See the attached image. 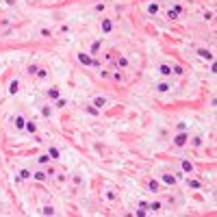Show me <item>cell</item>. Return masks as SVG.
<instances>
[{"label": "cell", "mask_w": 217, "mask_h": 217, "mask_svg": "<svg viewBox=\"0 0 217 217\" xmlns=\"http://www.w3.org/2000/svg\"><path fill=\"white\" fill-rule=\"evenodd\" d=\"M18 89H20V80H13L9 85V93H18Z\"/></svg>", "instance_id": "obj_7"}, {"label": "cell", "mask_w": 217, "mask_h": 217, "mask_svg": "<svg viewBox=\"0 0 217 217\" xmlns=\"http://www.w3.org/2000/svg\"><path fill=\"white\" fill-rule=\"evenodd\" d=\"M169 87H171V85H169V83H159V85H157V89H159V91H161V93H165V91H169Z\"/></svg>", "instance_id": "obj_8"}, {"label": "cell", "mask_w": 217, "mask_h": 217, "mask_svg": "<svg viewBox=\"0 0 217 217\" xmlns=\"http://www.w3.org/2000/svg\"><path fill=\"white\" fill-rule=\"evenodd\" d=\"M189 187H191V189H200V182L198 180H189Z\"/></svg>", "instance_id": "obj_21"}, {"label": "cell", "mask_w": 217, "mask_h": 217, "mask_svg": "<svg viewBox=\"0 0 217 217\" xmlns=\"http://www.w3.org/2000/svg\"><path fill=\"white\" fill-rule=\"evenodd\" d=\"M148 206L152 208V211H159L161 208V202H152V204H148Z\"/></svg>", "instance_id": "obj_22"}, {"label": "cell", "mask_w": 217, "mask_h": 217, "mask_svg": "<svg viewBox=\"0 0 217 217\" xmlns=\"http://www.w3.org/2000/svg\"><path fill=\"white\" fill-rule=\"evenodd\" d=\"M111 26H113V24H111V20L104 18L102 20V33H111Z\"/></svg>", "instance_id": "obj_6"}, {"label": "cell", "mask_w": 217, "mask_h": 217, "mask_svg": "<svg viewBox=\"0 0 217 217\" xmlns=\"http://www.w3.org/2000/svg\"><path fill=\"white\" fill-rule=\"evenodd\" d=\"M107 102H109V100L107 98H104V96H98V98H93V107H96V109H104V107H107Z\"/></svg>", "instance_id": "obj_1"}, {"label": "cell", "mask_w": 217, "mask_h": 217, "mask_svg": "<svg viewBox=\"0 0 217 217\" xmlns=\"http://www.w3.org/2000/svg\"><path fill=\"white\" fill-rule=\"evenodd\" d=\"M35 178L37 180H46V171H35Z\"/></svg>", "instance_id": "obj_19"}, {"label": "cell", "mask_w": 217, "mask_h": 217, "mask_svg": "<svg viewBox=\"0 0 217 217\" xmlns=\"http://www.w3.org/2000/svg\"><path fill=\"white\" fill-rule=\"evenodd\" d=\"M163 180L167 182V185H176V176H169V174H165V176H163Z\"/></svg>", "instance_id": "obj_14"}, {"label": "cell", "mask_w": 217, "mask_h": 217, "mask_svg": "<svg viewBox=\"0 0 217 217\" xmlns=\"http://www.w3.org/2000/svg\"><path fill=\"white\" fill-rule=\"evenodd\" d=\"M48 159H50L48 154H41V157H39V163H48Z\"/></svg>", "instance_id": "obj_27"}, {"label": "cell", "mask_w": 217, "mask_h": 217, "mask_svg": "<svg viewBox=\"0 0 217 217\" xmlns=\"http://www.w3.org/2000/svg\"><path fill=\"white\" fill-rule=\"evenodd\" d=\"M182 171H193V165H191V161H182Z\"/></svg>", "instance_id": "obj_13"}, {"label": "cell", "mask_w": 217, "mask_h": 217, "mask_svg": "<svg viewBox=\"0 0 217 217\" xmlns=\"http://www.w3.org/2000/svg\"><path fill=\"white\" fill-rule=\"evenodd\" d=\"M52 33H50V28H41V37H50Z\"/></svg>", "instance_id": "obj_23"}, {"label": "cell", "mask_w": 217, "mask_h": 217, "mask_svg": "<svg viewBox=\"0 0 217 217\" xmlns=\"http://www.w3.org/2000/svg\"><path fill=\"white\" fill-rule=\"evenodd\" d=\"M167 18H171V20H174V18H178V11H174V9H169V11H167Z\"/></svg>", "instance_id": "obj_20"}, {"label": "cell", "mask_w": 217, "mask_h": 217, "mask_svg": "<svg viewBox=\"0 0 217 217\" xmlns=\"http://www.w3.org/2000/svg\"><path fill=\"white\" fill-rule=\"evenodd\" d=\"M187 139H189L187 132H180V135H176V137H174V143H176V146H185Z\"/></svg>", "instance_id": "obj_2"}, {"label": "cell", "mask_w": 217, "mask_h": 217, "mask_svg": "<svg viewBox=\"0 0 217 217\" xmlns=\"http://www.w3.org/2000/svg\"><path fill=\"white\" fill-rule=\"evenodd\" d=\"M13 122H15V126H18V128H24V124H26V120L22 117V115H18V117H15Z\"/></svg>", "instance_id": "obj_11"}, {"label": "cell", "mask_w": 217, "mask_h": 217, "mask_svg": "<svg viewBox=\"0 0 217 217\" xmlns=\"http://www.w3.org/2000/svg\"><path fill=\"white\" fill-rule=\"evenodd\" d=\"M24 128L28 130V132H35V130H37V124H35V122H26V124H24Z\"/></svg>", "instance_id": "obj_10"}, {"label": "cell", "mask_w": 217, "mask_h": 217, "mask_svg": "<svg viewBox=\"0 0 217 217\" xmlns=\"http://www.w3.org/2000/svg\"><path fill=\"white\" fill-rule=\"evenodd\" d=\"M20 178H22V180H26V178H31V171H28V169H22V171H20Z\"/></svg>", "instance_id": "obj_17"}, {"label": "cell", "mask_w": 217, "mask_h": 217, "mask_svg": "<svg viewBox=\"0 0 217 217\" xmlns=\"http://www.w3.org/2000/svg\"><path fill=\"white\" fill-rule=\"evenodd\" d=\"M148 189H150V191H152V193H157L159 189H161V185H159V180H150V182H148Z\"/></svg>", "instance_id": "obj_5"}, {"label": "cell", "mask_w": 217, "mask_h": 217, "mask_svg": "<svg viewBox=\"0 0 217 217\" xmlns=\"http://www.w3.org/2000/svg\"><path fill=\"white\" fill-rule=\"evenodd\" d=\"M117 63H120V68H126V65H128V61H126V59H124V57H122V59H120V61H117Z\"/></svg>", "instance_id": "obj_24"}, {"label": "cell", "mask_w": 217, "mask_h": 217, "mask_svg": "<svg viewBox=\"0 0 217 217\" xmlns=\"http://www.w3.org/2000/svg\"><path fill=\"white\" fill-rule=\"evenodd\" d=\"M198 54H200V57H202V59H208V61L213 59V52H208L206 48H200V50H198Z\"/></svg>", "instance_id": "obj_4"}, {"label": "cell", "mask_w": 217, "mask_h": 217, "mask_svg": "<svg viewBox=\"0 0 217 217\" xmlns=\"http://www.w3.org/2000/svg\"><path fill=\"white\" fill-rule=\"evenodd\" d=\"M48 96L52 98V100H57V98H59V89H50V91H48Z\"/></svg>", "instance_id": "obj_16"}, {"label": "cell", "mask_w": 217, "mask_h": 217, "mask_svg": "<svg viewBox=\"0 0 217 217\" xmlns=\"http://www.w3.org/2000/svg\"><path fill=\"white\" fill-rule=\"evenodd\" d=\"M78 61H80L83 65H93L91 57H89V54H85V52H78Z\"/></svg>", "instance_id": "obj_3"}, {"label": "cell", "mask_w": 217, "mask_h": 217, "mask_svg": "<svg viewBox=\"0 0 217 217\" xmlns=\"http://www.w3.org/2000/svg\"><path fill=\"white\" fill-rule=\"evenodd\" d=\"M57 107H59V109H63V107H65V100H61V98H57Z\"/></svg>", "instance_id": "obj_25"}, {"label": "cell", "mask_w": 217, "mask_h": 217, "mask_svg": "<svg viewBox=\"0 0 217 217\" xmlns=\"http://www.w3.org/2000/svg\"><path fill=\"white\" fill-rule=\"evenodd\" d=\"M41 213H43V215H54V208H52V206H43Z\"/></svg>", "instance_id": "obj_18"}, {"label": "cell", "mask_w": 217, "mask_h": 217, "mask_svg": "<svg viewBox=\"0 0 217 217\" xmlns=\"http://www.w3.org/2000/svg\"><path fill=\"white\" fill-rule=\"evenodd\" d=\"M148 13H150V15H157V13H159V4H157V2H152V4L148 7Z\"/></svg>", "instance_id": "obj_9"}, {"label": "cell", "mask_w": 217, "mask_h": 217, "mask_svg": "<svg viewBox=\"0 0 217 217\" xmlns=\"http://www.w3.org/2000/svg\"><path fill=\"white\" fill-rule=\"evenodd\" d=\"M48 157H52V159H59V150H57V148H50V150H48Z\"/></svg>", "instance_id": "obj_15"}, {"label": "cell", "mask_w": 217, "mask_h": 217, "mask_svg": "<svg viewBox=\"0 0 217 217\" xmlns=\"http://www.w3.org/2000/svg\"><path fill=\"white\" fill-rule=\"evenodd\" d=\"M98 48H100V41H96V43H93V46H91V52L96 54V52H98Z\"/></svg>", "instance_id": "obj_26"}, {"label": "cell", "mask_w": 217, "mask_h": 217, "mask_svg": "<svg viewBox=\"0 0 217 217\" xmlns=\"http://www.w3.org/2000/svg\"><path fill=\"white\" fill-rule=\"evenodd\" d=\"M159 72H161L163 76H169V74H171V68H169V65H161V68H159Z\"/></svg>", "instance_id": "obj_12"}]
</instances>
